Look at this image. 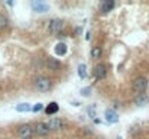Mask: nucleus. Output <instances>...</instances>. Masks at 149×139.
Segmentation results:
<instances>
[{
  "label": "nucleus",
  "instance_id": "obj_1",
  "mask_svg": "<svg viewBox=\"0 0 149 139\" xmlns=\"http://www.w3.org/2000/svg\"><path fill=\"white\" fill-rule=\"evenodd\" d=\"M146 89H148V80H146L145 77H138V78L133 80V83H132V90L135 93L143 94V93L146 92Z\"/></svg>",
  "mask_w": 149,
  "mask_h": 139
},
{
  "label": "nucleus",
  "instance_id": "obj_2",
  "mask_svg": "<svg viewBox=\"0 0 149 139\" xmlns=\"http://www.w3.org/2000/svg\"><path fill=\"white\" fill-rule=\"evenodd\" d=\"M35 86H36L38 92L47 93V92H49V89H51V80L48 77H45V75H39L35 80Z\"/></svg>",
  "mask_w": 149,
  "mask_h": 139
},
{
  "label": "nucleus",
  "instance_id": "obj_3",
  "mask_svg": "<svg viewBox=\"0 0 149 139\" xmlns=\"http://www.w3.org/2000/svg\"><path fill=\"white\" fill-rule=\"evenodd\" d=\"M35 133V128L32 125H22L19 129H17V136L20 139H31Z\"/></svg>",
  "mask_w": 149,
  "mask_h": 139
},
{
  "label": "nucleus",
  "instance_id": "obj_4",
  "mask_svg": "<svg viewBox=\"0 0 149 139\" xmlns=\"http://www.w3.org/2000/svg\"><path fill=\"white\" fill-rule=\"evenodd\" d=\"M93 74H94V78L96 80H103V78H106V75H107V67H106V64H97L96 67H94V71H93Z\"/></svg>",
  "mask_w": 149,
  "mask_h": 139
},
{
  "label": "nucleus",
  "instance_id": "obj_5",
  "mask_svg": "<svg viewBox=\"0 0 149 139\" xmlns=\"http://www.w3.org/2000/svg\"><path fill=\"white\" fill-rule=\"evenodd\" d=\"M49 132H51V129L48 128L47 123L39 122V123L35 125V133H36L38 136H47V135H49Z\"/></svg>",
  "mask_w": 149,
  "mask_h": 139
},
{
  "label": "nucleus",
  "instance_id": "obj_6",
  "mask_svg": "<svg viewBox=\"0 0 149 139\" xmlns=\"http://www.w3.org/2000/svg\"><path fill=\"white\" fill-rule=\"evenodd\" d=\"M104 117H106L107 123H117L119 122V115L113 109H106L104 110Z\"/></svg>",
  "mask_w": 149,
  "mask_h": 139
},
{
  "label": "nucleus",
  "instance_id": "obj_7",
  "mask_svg": "<svg viewBox=\"0 0 149 139\" xmlns=\"http://www.w3.org/2000/svg\"><path fill=\"white\" fill-rule=\"evenodd\" d=\"M62 29V20L61 19H52L49 22V25H48V31H49L51 34H58L59 31Z\"/></svg>",
  "mask_w": 149,
  "mask_h": 139
},
{
  "label": "nucleus",
  "instance_id": "obj_8",
  "mask_svg": "<svg viewBox=\"0 0 149 139\" xmlns=\"http://www.w3.org/2000/svg\"><path fill=\"white\" fill-rule=\"evenodd\" d=\"M32 9L35 10V12H38V13H45V12H48V9H49V6L47 4V3H44V1H36V0H33L32 1Z\"/></svg>",
  "mask_w": 149,
  "mask_h": 139
},
{
  "label": "nucleus",
  "instance_id": "obj_9",
  "mask_svg": "<svg viewBox=\"0 0 149 139\" xmlns=\"http://www.w3.org/2000/svg\"><path fill=\"white\" fill-rule=\"evenodd\" d=\"M47 125H48V128L51 131H59L62 128V120L58 119V117H52V119H49V122Z\"/></svg>",
  "mask_w": 149,
  "mask_h": 139
},
{
  "label": "nucleus",
  "instance_id": "obj_10",
  "mask_svg": "<svg viewBox=\"0 0 149 139\" xmlns=\"http://www.w3.org/2000/svg\"><path fill=\"white\" fill-rule=\"evenodd\" d=\"M47 65H48V68H49L51 71H58L59 68H61V62L56 59V58H48V61H47Z\"/></svg>",
  "mask_w": 149,
  "mask_h": 139
},
{
  "label": "nucleus",
  "instance_id": "obj_11",
  "mask_svg": "<svg viewBox=\"0 0 149 139\" xmlns=\"http://www.w3.org/2000/svg\"><path fill=\"white\" fill-rule=\"evenodd\" d=\"M58 110H59V106H58V103H56V101H51L49 104L45 107V113H47L48 116H51V115H55Z\"/></svg>",
  "mask_w": 149,
  "mask_h": 139
},
{
  "label": "nucleus",
  "instance_id": "obj_12",
  "mask_svg": "<svg viewBox=\"0 0 149 139\" xmlns=\"http://www.w3.org/2000/svg\"><path fill=\"white\" fill-rule=\"evenodd\" d=\"M113 7H114V1H113V0H106V1L101 3L100 12H101V13H107V12H110Z\"/></svg>",
  "mask_w": 149,
  "mask_h": 139
},
{
  "label": "nucleus",
  "instance_id": "obj_13",
  "mask_svg": "<svg viewBox=\"0 0 149 139\" xmlns=\"http://www.w3.org/2000/svg\"><path fill=\"white\" fill-rule=\"evenodd\" d=\"M148 101H149V97L143 93V94H138L136 96V98H135V104L136 106H145V104H148Z\"/></svg>",
  "mask_w": 149,
  "mask_h": 139
},
{
  "label": "nucleus",
  "instance_id": "obj_14",
  "mask_svg": "<svg viewBox=\"0 0 149 139\" xmlns=\"http://www.w3.org/2000/svg\"><path fill=\"white\" fill-rule=\"evenodd\" d=\"M67 45L64 44V42H58L56 45H55V54L56 55H59V57H62V55H65L67 54Z\"/></svg>",
  "mask_w": 149,
  "mask_h": 139
},
{
  "label": "nucleus",
  "instance_id": "obj_15",
  "mask_svg": "<svg viewBox=\"0 0 149 139\" xmlns=\"http://www.w3.org/2000/svg\"><path fill=\"white\" fill-rule=\"evenodd\" d=\"M33 107L29 104V103H19L17 106H16V110L17 112H20V113H25V112H29V110H32Z\"/></svg>",
  "mask_w": 149,
  "mask_h": 139
},
{
  "label": "nucleus",
  "instance_id": "obj_16",
  "mask_svg": "<svg viewBox=\"0 0 149 139\" xmlns=\"http://www.w3.org/2000/svg\"><path fill=\"white\" fill-rule=\"evenodd\" d=\"M77 71H78V77L80 78H86L87 77V67H86V64H80L78 65V68H77Z\"/></svg>",
  "mask_w": 149,
  "mask_h": 139
},
{
  "label": "nucleus",
  "instance_id": "obj_17",
  "mask_svg": "<svg viewBox=\"0 0 149 139\" xmlns=\"http://www.w3.org/2000/svg\"><path fill=\"white\" fill-rule=\"evenodd\" d=\"M101 57V48L100 46H94L91 49V58H100Z\"/></svg>",
  "mask_w": 149,
  "mask_h": 139
},
{
  "label": "nucleus",
  "instance_id": "obj_18",
  "mask_svg": "<svg viewBox=\"0 0 149 139\" xmlns=\"http://www.w3.org/2000/svg\"><path fill=\"white\" fill-rule=\"evenodd\" d=\"M87 113H88V116H90L91 119H94V116H96V104L88 106V107H87Z\"/></svg>",
  "mask_w": 149,
  "mask_h": 139
},
{
  "label": "nucleus",
  "instance_id": "obj_19",
  "mask_svg": "<svg viewBox=\"0 0 149 139\" xmlns=\"http://www.w3.org/2000/svg\"><path fill=\"white\" fill-rule=\"evenodd\" d=\"M81 96L83 97H88L90 94H91V87H84V89H81Z\"/></svg>",
  "mask_w": 149,
  "mask_h": 139
},
{
  "label": "nucleus",
  "instance_id": "obj_20",
  "mask_svg": "<svg viewBox=\"0 0 149 139\" xmlns=\"http://www.w3.org/2000/svg\"><path fill=\"white\" fill-rule=\"evenodd\" d=\"M6 26H7V17L3 16V15H0V29H3Z\"/></svg>",
  "mask_w": 149,
  "mask_h": 139
},
{
  "label": "nucleus",
  "instance_id": "obj_21",
  "mask_svg": "<svg viewBox=\"0 0 149 139\" xmlns=\"http://www.w3.org/2000/svg\"><path fill=\"white\" fill-rule=\"evenodd\" d=\"M41 110H44V104H42V103H36V104L33 106V109H32V112H35V113H38V112H41Z\"/></svg>",
  "mask_w": 149,
  "mask_h": 139
},
{
  "label": "nucleus",
  "instance_id": "obj_22",
  "mask_svg": "<svg viewBox=\"0 0 149 139\" xmlns=\"http://www.w3.org/2000/svg\"><path fill=\"white\" fill-rule=\"evenodd\" d=\"M116 139H123V138H122V136H117V138H116Z\"/></svg>",
  "mask_w": 149,
  "mask_h": 139
}]
</instances>
